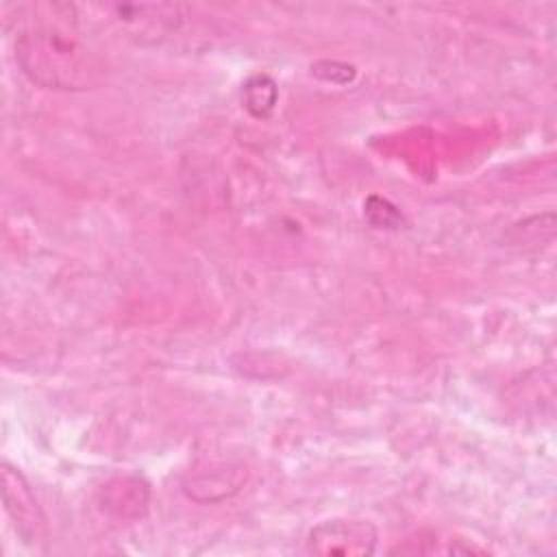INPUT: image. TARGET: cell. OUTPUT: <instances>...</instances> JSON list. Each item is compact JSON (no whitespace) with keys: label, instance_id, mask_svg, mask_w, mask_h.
Wrapping results in <instances>:
<instances>
[{"label":"cell","instance_id":"cell-1","mask_svg":"<svg viewBox=\"0 0 557 557\" xmlns=\"http://www.w3.org/2000/svg\"><path fill=\"white\" fill-rule=\"evenodd\" d=\"M15 52L22 70L44 87L85 89L98 72L94 54L78 41L74 22L59 17L20 30Z\"/></svg>","mask_w":557,"mask_h":557},{"label":"cell","instance_id":"cell-2","mask_svg":"<svg viewBox=\"0 0 557 557\" xmlns=\"http://www.w3.org/2000/svg\"><path fill=\"white\" fill-rule=\"evenodd\" d=\"M379 533L372 522L359 518H333L318 522L307 540L305 550L309 555H344V557H366L376 550Z\"/></svg>","mask_w":557,"mask_h":557},{"label":"cell","instance_id":"cell-5","mask_svg":"<svg viewBox=\"0 0 557 557\" xmlns=\"http://www.w3.org/2000/svg\"><path fill=\"white\" fill-rule=\"evenodd\" d=\"M392 553L403 555H472V553H485L479 546H472L468 540H405L403 546L394 548Z\"/></svg>","mask_w":557,"mask_h":557},{"label":"cell","instance_id":"cell-4","mask_svg":"<svg viewBox=\"0 0 557 557\" xmlns=\"http://www.w3.org/2000/svg\"><path fill=\"white\" fill-rule=\"evenodd\" d=\"M242 102L255 117H265L276 102V85L270 76H250L242 87Z\"/></svg>","mask_w":557,"mask_h":557},{"label":"cell","instance_id":"cell-3","mask_svg":"<svg viewBox=\"0 0 557 557\" xmlns=\"http://www.w3.org/2000/svg\"><path fill=\"white\" fill-rule=\"evenodd\" d=\"M2 500L9 518L22 542L37 546L46 542V516L24 479V474L9 463H2Z\"/></svg>","mask_w":557,"mask_h":557}]
</instances>
